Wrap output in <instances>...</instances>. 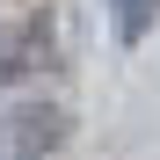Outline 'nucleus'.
<instances>
[{"label":"nucleus","mask_w":160,"mask_h":160,"mask_svg":"<svg viewBox=\"0 0 160 160\" xmlns=\"http://www.w3.org/2000/svg\"><path fill=\"white\" fill-rule=\"evenodd\" d=\"M109 15H117V37H124V44H138L153 22H160V0H109Z\"/></svg>","instance_id":"nucleus-3"},{"label":"nucleus","mask_w":160,"mask_h":160,"mask_svg":"<svg viewBox=\"0 0 160 160\" xmlns=\"http://www.w3.org/2000/svg\"><path fill=\"white\" fill-rule=\"evenodd\" d=\"M37 66H44V44H37V29H8V22H0V88L29 80Z\"/></svg>","instance_id":"nucleus-2"},{"label":"nucleus","mask_w":160,"mask_h":160,"mask_svg":"<svg viewBox=\"0 0 160 160\" xmlns=\"http://www.w3.org/2000/svg\"><path fill=\"white\" fill-rule=\"evenodd\" d=\"M58 146H66V109L58 102L0 109V160H51Z\"/></svg>","instance_id":"nucleus-1"}]
</instances>
